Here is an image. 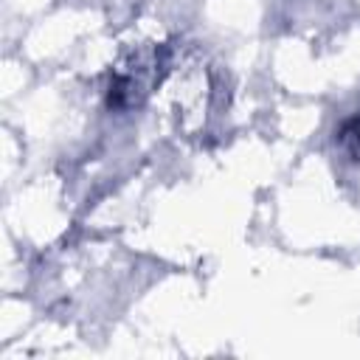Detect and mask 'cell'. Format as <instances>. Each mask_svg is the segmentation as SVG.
<instances>
[{
  "label": "cell",
  "instance_id": "1",
  "mask_svg": "<svg viewBox=\"0 0 360 360\" xmlns=\"http://www.w3.org/2000/svg\"><path fill=\"white\" fill-rule=\"evenodd\" d=\"M338 143L349 152V158L360 160V115H352L338 129Z\"/></svg>",
  "mask_w": 360,
  "mask_h": 360
}]
</instances>
